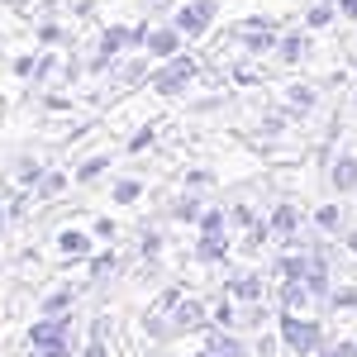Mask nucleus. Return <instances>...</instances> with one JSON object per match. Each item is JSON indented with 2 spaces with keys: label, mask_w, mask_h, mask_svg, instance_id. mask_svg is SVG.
<instances>
[{
  "label": "nucleus",
  "mask_w": 357,
  "mask_h": 357,
  "mask_svg": "<svg viewBox=\"0 0 357 357\" xmlns=\"http://www.w3.org/2000/svg\"><path fill=\"white\" fill-rule=\"evenodd\" d=\"M29 343L38 348V357H67V314H53V319L33 324Z\"/></svg>",
  "instance_id": "1"
},
{
  "label": "nucleus",
  "mask_w": 357,
  "mask_h": 357,
  "mask_svg": "<svg viewBox=\"0 0 357 357\" xmlns=\"http://www.w3.org/2000/svg\"><path fill=\"white\" fill-rule=\"evenodd\" d=\"M281 333H286V343L296 348V353H319V324H301L296 314H281Z\"/></svg>",
  "instance_id": "2"
},
{
  "label": "nucleus",
  "mask_w": 357,
  "mask_h": 357,
  "mask_svg": "<svg viewBox=\"0 0 357 357\" xmlns=\"http://www.w3.org/2000/svg\"><path fill=\"white\" fill-rule=\"evenodd\" d=\"M195 72H200V67H195V57H172V67H167V72H158V77H153V86H158L162 96H176L186 82H195Z\"/></svg>",
  "instance_id": "3"
},
{
  "label": "nucleus",
  "mask_w": 357,
  "mask_h": 357,
  "mask_svg": "<svg viewBox=\"0 0 357 357\" xmlns=\"http://www.w3.org/2000/svg\"><path fill=\"white\" fill-rule=\"evenodd\" d=\"M210 20H215V0H191V5H181V10H176V29H181V33H205V29H210Z\"/></svg>",
  "instance_id": "4"
},
{
  "label": "nucleus",
  "mask_w": 357,
  "mask_h": 357,
  "mask_svg": "<svg viewBox=\"0 0 357 357\" xmlns=\"http://www.w3.org/2000/svg\"><path fill=\"white\" fill-rule=\"evenodd\" d=\"M143 43H148V53H153V57H176V48H181V29H176V24L158 29V33H148Z\"/></svg>",
  "instance_id": "5"
},
{
  "label": "nucleus",
  "mask_w": 357,
  "mask_h": 357,
  "mask_svg": "<svg viewBox=\"0 0 357 357\" xmlns=\"http://www.w3.org/2000/svg\"><path fill=\"white\" fill-rule=\"evenodd\" d=\"M329 181H333V191H353L357 186V158H338L329 172Z\"/></svg>",
  "instance_id": "6"
},
{
  "label": "nucleus",
  "mask_w": 357,
  "mask_h": 357,
  "mask_svg": "<svg viewBox=\"0 0 357 357\" xmlns=\"http://www.w3.org/2000/svg\"><path fill=\"white\" fill-rule=\"evenodd\" d=\"M296 220H301V215H296L291 205H281V210L272 215V234H291V229H296Z\"/></svg>",
  "instance_id": "7"
},
{
  "label": "nucleus",
  "mask_w": 357,
  "mask_h": 357,
  "mask_svg": "<svg viewBox=\"0 0 357 357\" xmlns=\"http://www.w3.org/2000/svg\"><path fill=\"white\" fill-rule=\"evenodd\" d=\"M57 248H62V252H86V234H77V229H67V234H57Z\"/></svg>",
  "instance_id": "8"
},
{
  "label": "nucleus",
  "mask_w": 357,
  "mask_h": 357,
  "mask_svg": "<svg viewBox=\"0 0 357 357\" xmlns=\"http://www.w3.org/2000/svg\"><path fill=\"white\" fill-rule=\"evenodd\" d=\"M138 191H143L138 181H119V186H114V200H119V205H129V200H138Z\"/></svg>",
  "instance_id": "9"
},
{
  "label": "nucleus",
  "mask_w": 357,
  "mask_h": 357,
  "mask_svg": "<svg viewBox=\"0 0 357 357\" xmlns=\"http://www.w3.org/2000/svg\"><path fill=\"white\" fill-rule=\"evenodd\" d=\"M301 53H305V38H301V33H291V38L281 43V57H301Z\"/></svg>",
  "instance_id": "10"
},
{
  "label": "nucleus",
  "mask_w": 357,
  "mask_h": 357,
  "mask_svg": "<svg viewBox=\"0 0 357 357\" xmlns=\"http://www.w3.org/2000/svg\"><path fill=\"white\" fill-rule=\"evenodd\" d=\"M100 172H105V158H91V162L77 172V181H91V176H100Z\"/></svg>",
  "instance_id": "11"
},
{
  "label": "nucleus",
  "mask_w": 357,
  "mask_h": 357,
  "mask_svg": "<svg viewBox=\"0 0 357 357\" xmlns=\"http://www.w3.org/2000/svg\"><path fill=\"white\" fill-rule=\"evenodd\" d=\"M62 186H67V176H57V172H53V176H43V186H38V195H57Z\"/></svg>",
  "instance_id": "12"
},
{
  "label": "nucleus",
  "mask_w": 357,
  "mask_h": 357,
  "mask_svg": "<svg viewBox=\"0 0 357 357\" xmlns=\"http://www.w3.org/2000/svg\"><path fill=\"white\" fill-rule=\"evenodd\" d=\"M314 220H319V229H338V205H324Z\"/></svg>",
  "instance_id": "13"
},
{
  "label": "nucleus",
  "mask_w": 357,
  "mask_h": 357,
  "mask_svg": "<svg viewBox=\"0 0 357 357\" xmlns=\"http://www.w3.org/2000/svg\"><path fill=\"white\" fill-rule=\"evenodd\" d=\"M329 20H333V10H329V5H314V10H310V24H314V29H319V24H329Z\"/></svg>",
  "instance_id": "14"
},
{
  "label": "nucleus",
  "mask_w": 357,
  "mask_h": 357,
  "mask_svg": "<svg viewBox=\"0 0 357 357\" xmlns=\"http://www.w3.org/2000/svg\"><path fill=\"white\" fill-rule=\"evenodd\" d=\"M291 100H296V105H314V91H305V86H296V91H291Z\"/></svg>",
  "instance_id": "15"
},
{
  "label": "nucleus",
  "mask_w": 357,
  "mask_h": 357,
  "mask_svg": "<svg viewBox=\"0 0 357 357\" xmlns=\"http://www.w3.org/2000/svg\"><path fill=\"white\" fill-rule=\"evenodd\" d=\"M234 291H238V296H257V281H252V276H243V281H234Z\"/></svg>",
  "instance_id": "16"
},
{
  "label": "nucleus",
  "mask_w": 357,
  "mask_h": 357,
  "mask_svg": "<svg viewBox=\"0 0 357 357\" xmlns=\"http://www.w3.org/2000/svg\"><path fill=\"white\" fill-rule=\"evenodd\" d=\"M38 38H43V43H57V38H62V29H57V24H43V29H38Z\"/></svg>",
  "instance_id": "17"
},
{
  "label": "nucleus",
  "mask_w": 357,
  "mask_h": 357,
  "mask_svg": "<svg viewBox=\"0 0 357 357\" xmlns=\"http://www.w3.org/2000/svg\"><path fill=\"white\" fill-rule=\"evenodd\" d=\"M338 10H343L348 20H357V0H338Z\"/></svg>",
  "instance_id": "18"
},
{
  "label": "nucleus",
  "mask_w": 357,
  "mask_h": 357,
  "mask_svg": "<svg viewBox=\"0 0 357 357\" xmlns=\"http://www.w3.org/2000/svg\"><path fill=\"white\" fill-rule=\"evenodd\" d=\"M82 357H105V348H100V338H96V343H91V348H86Z\"/></svg>",
  "instance_id": "19"
},
{
  "label": "nucleus",
  "mask_w": 357,
  "mask_h": 357,
  "mask_svg": "<svg viewBox=\"0 0 357 357\" xmlns=\"http://www.w3.org/2000/svg\"><path fill=\"white\" fill-rule=\"evenodd\" d=\"M329 357H348V348H338V353H329Z\"/></svg>",
  "instance_id": "20"
},
{
  "label": "nucleus",
  "mask_w": 357,
  "mask_h": 357,
  "mask_svg": "<svg viewBox=\"0 0 357 357\" xmlns=\"http://www.w3.org/2000/svg\"><path fill=\"white\" fill-rule=\"evenodd\" d=\"M353 252H357V234H353Z\"/></svg>",
  "instance_id": "21"
},
{
  "label": "nucleus",
  "mask_w": 357,
  "mask_h": 357,
  "mask_svg": "<svg viewBox=\"0 0 357 357\" xmlns=\"http://www.w3.org/2000/svg\"><path fill=\"white\" fill-rule=\"evenodd\" d=\"M0 229H5V220H0Z\"/></svg>",
  "instance_id": "22"
}]
</instances>
